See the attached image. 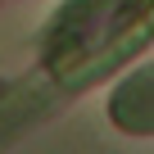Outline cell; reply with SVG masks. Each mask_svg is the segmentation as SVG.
Instances as JSON below:
<instances>
[{"label": "cell", "mask_w": 154, "mask_h": 154, "mask_svg": "<svg viewBox=\"0 0 154 154\" xmlns=\"http://www.w3.org/2000/svg\"><path fill=\"white\" fill-rule=\"evenodd\" d=\"M32 104H36V91H23V95L0 100V131H9V122H14V118H23Z\"/></svg>", "instance_id": "obj_1"}]
</instances>
